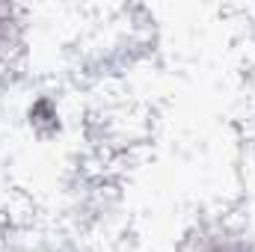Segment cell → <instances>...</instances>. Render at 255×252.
<instances>
[{
    "label": "cell",
    "instance_id": "obj_1",
    "mask_svg": "<svg viewBox=\"0 0 255 252\" xmlns=\"http://www.w3.org/2000/svg\"><path fill=\"white\" fill-rule=\"evenodd\" d=\"M196 252H250V250H247V244H241V241H211V244L199 247Z\"/></svg>",
    "mask_w": 255,
    "mask_h": 252
},
{
    "label": "cell",
    "instance_id": "obj_2",
    "mask_svg": "<svg viewBox=\"0 0 255 252\" xmlns=\"http://www.w3.org/2000/svg\"><path fill=\"white\" fill-rule=\"evenodd\" d=\"M9 33H12V18L6 9H0V51L9 45Z\"/></svg>",
    "mask_w": 255,
    "mask_h": 252
}]
</instances>
